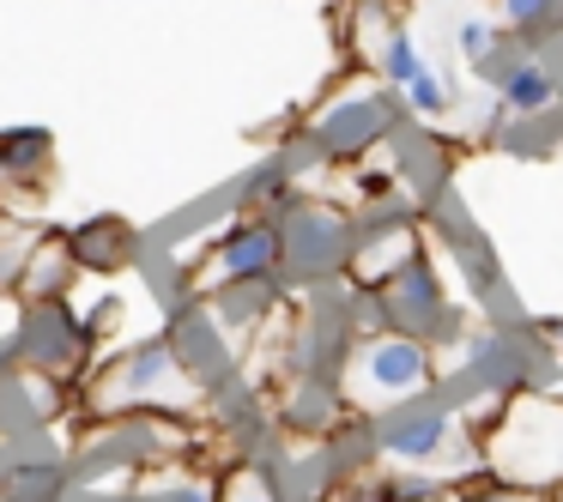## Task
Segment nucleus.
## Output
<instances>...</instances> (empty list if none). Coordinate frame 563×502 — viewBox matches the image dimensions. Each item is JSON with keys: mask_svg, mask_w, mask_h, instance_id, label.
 Wrapping results in <instances>:
<instances>
[{"mask_svg": "<svg viewBox=\"0 0 563 502\" xmlns=\"http://www.w3.org/2000/svg\"><path fill=\"white\" fill-rule=\"evenodd\" d=\"M67 497V478L55 466H13L0 478V502H62Z\"/></svg>", "mask_w": 563, "mask_h": 502, "instance_id": "dca6fc26", "label": "nucleus"}, {"mask_svg": "<svg viewBox=\"0 0 563 502\" xmlns=\"http://www.w3.org/2000/svg\"><path fill=\"white\" fill-rule=\"evenodd\" d=\"M369 333H412V339H430V345H449L461 333L449 291H442L437 267L424 255H412L388 285L369 291Z\"/></svg>", "mask_w": 563, "mask_h": 502, "instance_id": "20e7f679", "label": "nucleus"}, {"mask_svg": "<svg viewBox=\"0 0 563 502\" xmlns=\"http://www.w3.org/2000/svg\"><path fill=\"white\" fill-rule=\"evenodd\" d=\"M400 103H406L412 115H424V122H437V115H449V110H454V86L424 62V67H418V74L400 86Z\"/></svg>", "mask_w": 563, "mask_h": 502, "instance_id": "f3484780", "label": "nucleus"}, {"mask_svg": "<svg viewBox=\"0 0 563 502\" xmlns=\"http://www.w3.org/2000/svg\"><path fill=\"white\" fill-rule=\"evenodd\" d=\"M86 339H91V321L74 315L62 303H31V321L25 333H19V357H25V369H37V376L49 381H67L86 369Z\"/></svg>", "mask_w": 563, "mask_h": 502, "instance_id": "1a4fd4ad", "label": "nucleus"}, {"mask_svg": "<svg viewBox=\"0 0 563 502\" xmlns=\"http://www.w3.org/2000/svg\"><path fill=\"white\" fill-rule=\"evenodd\" d=\"M412 255H424V248H418V231L406 219L400 224H382V231H369V224H364V231H357V248H352V267H345V272H357V285L376 291V285H388Z\"/></svg>", "mask_w": 563, "mask_h": 502, "instance_id": "9b49d317", "label": "nucleus"}, {"mask_svg": "<svg viewBox=\"0 0 563 502\" xmlns=\"http://www.w3.org/2000/svg\"><path fill=\"white\" fill-rule=\"evenodd\" d=\"M219 502H285V497L261 466H243V472H231V484L219 490Z\"/></svg>", "mask_w": 563, "mask_h": 502, "instance_id": "6ab92c4d", "label": "nucleus"}, {"mask_svg": "<svg viewBox=\"0 0 563 502\" xmlns=\"http://www.w3.org/2000/svg\"><path fill=\"white\" fill-rule=\"evenodd\" d=\"M55 140L43 127H7L0 134V182L7 188H49Z\"/></svg>", "mask_w": 563, "mask_h": 502, "instance_id": "ddd939ff", "label": "nucleus"}, {"mask_svg": "<svg viewBox=\"0 0 563 502\" xmlns=\"http://www.w3.org/2000/svg\"><path fill=\"white\" fill-rule=\"evenodd\" d=\"M369 448H376L382 460L418 466V472H461L466 460L485 466V442L466 436V417L454 412V405H442L437 393L400 405V412H382Z\"/></svg>", "mask_w": 563, "mask_h": 502, "instance_id": "7ed1b4c3", "label": "nucleus"}, {"mask_svg": "<svg viewBox=\"0 0 563 502\" xmlns=\"http://www.w3.org/2000/svg\"><path fill=\"white\" fill-rule=\"evenodd\" d=\"M176 405L188 400V376L176 364V352L164 339H146L134 345L128 357H115L98 381H91V405L98 412H128V405Z\"/></svg>", "mask_w": 563, "mask_h": 502, "instance_id": "0eeeda50", "label": "nucleus"}, {"mask_svg": "<svg viewBox=\"0 0 563 502\" xmlns=\"http://www.w3.org/2000/svg\"><path fill=\"white\" fill-rule=\"evenodd\" d=\"M67 248H74L79 272H115L134 260V231L122 219H91L79 231H67Z\"/></svg>", "mask_w": 563, "mask_h": 502, "instance_id": "4468645a", "label": "nucleus"}, {"mask_svg": "<svg viewBox=\"0 0 563 502\" xmlns=\"http://www.w3.org/2000/svg\"><path fill=\"white\" fill-rule=\"evenodd\" d=\"M285 272V231L279 219H243L207 248L195 285L200 291H231V285H273Z\"/></svg>", "mask_w": 563, "mask_h": 502, "instance_id": "6e6552de", "label": "nucleus"}, {"mask_svg": "<svg viewBox=\"0 0 563 502\" xmlns=\"http://www.w3.org/2000/svg\"><path fill=\"white\" fill-rule=\"evenodd\" d=\"M497 19L521 43H558L563 37V0H497Z\"/></svg>", "mask_w": 563, "mask_h": 502, "instance_id": "2eb2a0df", "label": "nucleus"}, {"mask_svg": "<svg viewBox=\"0 0 563 502\" xmlns=\"http://www.w3.org/2000/svg\"><path fill=\"white\" fill-rule=\"evenodd\" d=\"M563 43V37H558ZM558 43H521L515 62L497 74V110L515 115V122H539L563 103V62H558Z\"/></svg>", "mask_w": 563, "mask_h": 502, "instance_id": "9d476101", "label": "nucleus"}, {"mask_svg": "<svg viewBox=\"0 0 563 502\" xmlns=\"http://www.w3.org/2000/svg\"><path fill=\"white\" fill-rule=\"evenodd\" d=\"M122 502H219V490L207 478H152V484L128 490Z\"/></svg>", "mask_w": 563, "mask_h": 502, "instance_id": "a211bd4d", "label": "nucleus"}, {"mask_svg": "<svg viewBox=\"0 0 563 502\" xmlns=\"http://www.w3.org/2000/svg\"><path fill=\"white\" fill-rule=\"evenodd\" d=\"M74 279H79V260L67 248V236H37L25 255V272H19V291H25V303H62Z\"/></svg>", "mask_w": 563, "mask_h": 502, "instance_id": "f8f14e48", "label": "nucleus"}, {"mask_svg": "<svg viewBox=\"0 0 563 502\" xmlns=\"http://www.w3.org/2000/svg\"><path fill=\"white\" fill-rule=\"evenodd\" d=\"M400 110H406L400 91H388V86L345 91V98H333L328 110L309 122V140H316L321 158L352 164V158H364L369 146H382V140L400 134Z\"/></svg>", "mask_w": 563, "mask_h": 502, "instance_id": "39448f33", "label": "nucleus"}, {"mask_svg": "<svg viewBox=\"0 0 563 502\" xmlns=\"http://www.w3.org/2000/svg\"><path fill=\"white\" fill-rule=\"evenodd\" d=\"M340 388L357 412H376V417L400 412L412 400H430V393H442L437 345L412 339V333H364L340 369Z\"/></svg>", "mask_w": 563, "mask_h": 502, "instance_id": "f03ea898", "label": "nucleus"}, {"mask_svg": "<svg viewBox=\"0 0 563 502\" xmlns=\"http://www.w3.org/2000/svg\"><path fill=\"white\" fill-rule=\"evenodd\" d=\"M461 502H545L539 490H521V484H503V478L478 472L473 490H461Z\"/></svg>", "mask_w": 563, "mask_h": 502, "instance_id": "aec40b11", "label": "nucleus"}, {"mask_svg": "<svg viewBox=\"0 0 563 502\" xmlns=\"http://www.w3.org/2000/svg\"><path fill=\"white\" fill-rule=\"evenodd\" d=\"M485 472L521 490H563V400L503 393L497 424H485Z\"/></svg>", "mask_w": 563, "mask_h": 502, "instance_id": "f257e3e1", "label": "nucleus"}, {"mask_svg": "<svg viewBox=\"0 0 563 502\" xmlns=\"http://www.w3.org/2000/svg\"><path fill=\"white\" fill-rule=\"evenodd\" d=\"M279 231H285V272H297V279H333V272L352 267L357 224L340 207L297 200V207L279 212Z\"/></svg>", "mask_w": 563, "mask_h": 502, "instance_id": "423d86ee", "label": "nucleus"}, {"mask_svg": "<svg viewBox=\"0 0 563 502\" xmlns=\"http://www.w3.org/2000/svg\"><path fill=\"white\" fill-rule=\"evenodd\" d=\"M545 502H563V490H545Z\"/></svg>", "mask_w": 563, "mask_h": 502, "instance_id": "412c9836", "label": "nucleus"}]
</instances>
